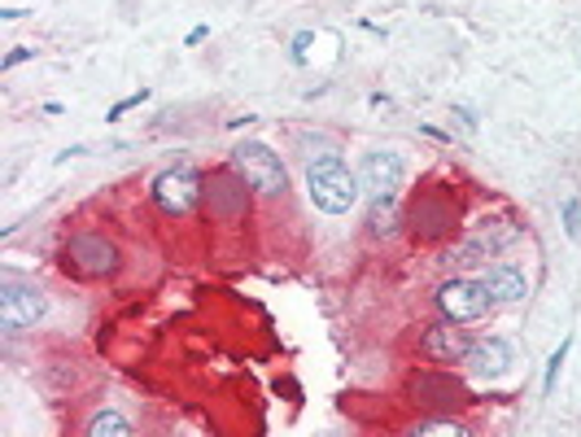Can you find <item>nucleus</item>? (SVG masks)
Wrapping results in <instances>:
<instances>
[{
  "instance_id": "1",
  "label": "nucleus",
  "mask_w": 581,
  "mask_h": 437,
  "mask_svg": "<svg viewBox=\"0 0 581 437\" xmlns=\"http://www.w3.org/2000/svg\"><path fill=\"white\" fill-rule=\"evenodd\" d=\"M306 193H311V202H315V211H324V215H346L349 206L358 202V193H363V180L349 171L342 158H315L311 167H306Z\"/></svg>"
},
{
  "instance_id": "2",
  "label": "nucleus",
  "mask_w": 581,
  "mask_h": 437,
  "mask_svg": "<svg viewBox=\"0 0 581 437\" xmlns=\"http://www.w3.org/2000/svg\"><path fill=\"white\" fill-rule=\"evenodd\" d=\"M233 167L240 171V180L262 198H284V189H289V171H284L280 153L267 149L262 140H240L233 149Z\"/></svg>"
},
{
  "instance_id": "3",
  "label": "nucleus",
  "mask_w": 581,
  "mask_h": 437,
  "mask_svg": "<svg viewBox=\"0 0 581 437\" xmlns=\"http://www.w3.org/2000/svg\"><path fill=\"white\" fill-rule=\"evenodd\" d=\"M489 307H494V302H489L485 280L451 276V280H442V289H438V311H442L446 324H464V328L476 324V320H485Z\"/></svg>"
},
{
  "instance_id": "4",
  "label": "nucleus",
  "mask_w": 581,
  "mask_h": 437,
  "mask_svg": "<svg viewBox=\"0 0 581 437\" xmlns=\"http://www.w3.org/2000/svg\"><path fill=\"white\" fill-rule=\"evenodd\" d=\"M153 202L162 215H193L197 202H202V175L193 167H166L153 175Z\"/></svg>"
},
{
  "instance_id": "5",
  "label": "nucleus",
  "mask_w": 581,
  "mask_h": 437,
  "mask_svg": "<svg viewBox=\"0 0 581 437\" xmlns=\"http://www.w3.org/2000/svg\"><path fill=\"white\" fill-rule=\"evenodd\" d=\"M62 258H66V267H71L75 276H88V280H106V276H115L118 271V245L115 241H106V236H97V232L71 236Z\"/></svg>"
},
{
  "instance_id": "6",
  "label": "nucleus",
  "mask_w": 581,
  "mask_h": 437,
  "mask_svg": "<svg viewBox=\"0 0 581 437\" xmlns=\"http://www.w3.org/2000/svg\"><path fill=\"white\" fill-rule=\"evenodd\" d=\"M44 311H49V302H44L40 289H31V285H4L0 289V324L9 328V332L40 324Z\"/></svg>"
},
{
  "instance_id": "7",
  "label": "nucleus",
  "mask_w": 581,
  "mask_h": 437,
  "mask_svg": "<svg viewBox=\"0 0 581 437\" xmlns=\"http://www.w3.org/2000/svg\"><path fill=\"white\" fill-rule=\"evenodd\" d=\"M402 175H407V162H402V153H394V149L367 153V158H363V171H358V180H363V189H367L372 198H394L398 184H402Z\"/></svg>"
},
{
  "instance_id": "8",
  "label": "nucleus",
  "mask_w": 581,
  "mask_h": 437,
  "mask_svg": "<svg viewBox=\"0 0 581 437\" xmlns=\"http://www.w3.org/2000/svg\"><path fill=\"white\" fill-rule=\"evenodd\" d=\"M464 363H467V372L481 376V381H503V376L516 367V350H512V341H503V337H481V341H472Z\"/></svg>"
},
{
  "instance_id": "9",
  "label": "nucleus",
  "mask_w": 581,
  "mask_h": 437,
  "mask_svg": "<svg viewBox=\"0 0 581 437\" xmlns=\"http://www.w3.org/2000/svg\"><path fill=\"white\" fill-rule=\"evenodd\" d=\"M485 289H489V302L494 307H512V302H525L529 280H525L520 267H489L485 271Z\"/></svg>"
},
{
  "instance_id": "10",
  "label": "nucleus",
  "mask_w": 581,
  "mask_h": 437,
  "mask_svg": "<svg viewBox=\"0 0 581 437\" xmlns=\"http://www.w3.org/2000/svg\"><path fill=\"white\" fill-rule=\"evenodd\" d=\"M472 337L464 332V324H438L424 332V354L429 359H467Z\"/></svg>"
},
{
  "instance_id": "11",
  "label": "nucleus",
  "mask_w": 581,
  "mask_h": 437,
  "mask_svg": "<svg viewBox=\"0 0 581 437\" xmlns=\"http://www.w3.org/2000/svg\"><path fill=\"white\" fill-rule=\"evenodd\" d=\"M88 437H131V420L122 412H97L88 425Z\"/></svg>"
},
{
  "instance_id": "12",
  "label": "nucleus",
  "mask_w": 581,
  "mask_h": 437,
  "mask_svg": "<svg viewBox=\"0 0 581 437\" xmlns=\"http://www.w3.org/2000/svg\"><path fill=\"white\" fill-rule=\"evenodd\" d=\"M407 437H472V429L464 420H420V425H411Z\"/></svg>"
},
{
  "instance_id": "13",
  "label": "nucleus",
  "mask_w": 581,
  "mask_h": 437,
  "mask_svg": "<svg viewBox=\"0 0 581 437\" xmlns=\"http://www.w3.org/2000/svg\"><path fill=\"white\" fill-rule=\"evenodd\" d=\"M394 227H398V206H394V198H376V202H372V232H376V236H380V232L389 236Z\"/></svg>"
},
{
  "instance_id": "14",
  "label": "nucleus",
  "mask_w": 581,
  "mask_h": 437,
  "mask_svg": "<svg viewBox=\"0 0 581 437\" xmlns=\"http://www.w3.org/2000/svg\"><path fill=\"white\" fill-rule=\"evenodd\" d=\"M564 354H569V341H564V345L551 354V363H547V381H542V385H547V394L556 390V376H560V363H564Z\"/></svg>"
},
{
  "instance_id": "15",
  "label": "nucleus",
  "mask_w": 581,
  "mask_h": 437,
  "mask_svg": "<svg viewBox=\"0 0 581 437\" xmlns=\"http://www.w3.org/2000/svg\"><path fill=\"white\" fill-rule=\"evenodd\" d=\"M578 215H581V206H578V202H569V232H573V236H578V232H581Z\"/></svg>"
}]
</instances>
